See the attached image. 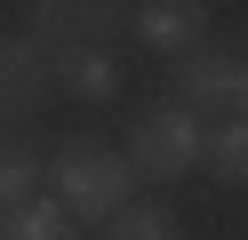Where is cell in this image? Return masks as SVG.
I'll return each instance as SVG.
<instances>
[{
	"mask_svg": "<svg viewBox=\"0 0 248 240\" xmlns=\"http://www.w3.org/2000/svg\"><path fill=\"white\" fill-rule=\"evenodd\" d=\"M48 176H56V200L72 208L80 224H112L128 208V184H136V160L104 136H64L48 152Z\"/></svg>",
	"mask_w": 248,
	"mask_h": 240,
	"instance_id": "6da1fadb",
	"label": "cell"
},
{
	"mask_svg": "<svg viewBox=\"0 0 248 240\" xmlns=\"http://www.w3.org/2000/svg\"><path fill=\"white\" fill-rule=\"evenodd\" d=\"M200 152H208V128L184 104H152V112H136V128H128V160L152 184H184V176L200 168Z\"/></svg>",
	"mask_w": 248,
	"mask_h": 240,
	"instance_id": "7a4b0ae2",
	"label": "cell"
},
{
	"mask_svg": "<svg viewBox=\"0 0 248 240\" xmlns=\"http://www.w3.org/2000/svg\"><path fill=\"white\" fill-rule=\"evenodd\" d=\"M136 40L152 48V56H192V48H208V0H136L128 8Z\"/></svg>",
	"mask_w": 248,
	"mask_h": 240,
	"instance_id": "3957f363",
	"label": "cell"
},
{
	"mask_svg": "<svg viewBox=\"0 0 248 240\" xmlns=\"http://www.w3.org/2000/svg\"><path fill=\"white\" fill-rule=\"evenodd\" d=\"M232 96H240V56H224V48H192V56H176L168 104H184V112H224Z\"/></svg>",
	"mask_w": 248,
	"mask_h": 240,
	"instance_id": "277c9868",
	"label": "cell"
},
{
	"mask_svg": "<svg viewBox=\"0 0 248 240\" xmlns=\"http://www.w3.org/2000/svg\"><path fill=\"white\" fill-rule=\"evenodd\" d=\"M120 16H128L120 0H32V40H40V48L56 56V48L104 40V32L120 24Z\"/></svg>",
	"mask_w": 248,
	"mask_h": 240,
	"instance_id": "5b68a950",
	"label": "cell"
},
{
	"mask_svg": "<svg viewBox=\"0 0 248 240\" xmlns=\"http://www.w3.org/2000/svg\"><path fill=\"white\" fill-rule=\"evenodd\" d=\"M48 88L56 96H80V104H104V96H120V56L104 40L56 48V56H48Z\"/></svg>",
	"mask_w": 248,
	"mask_h": 240,
	"instance_id": "8992f818",
	"label": "cell"
},
{
	"mask_svg": "<svg viewBox=\"0 0 248 240\" xmlns=\"http://www.w3.org/2000/svg\"><path fill=\"white\" fill-rule=\"evenodd\" d=\"M48 96V48L40 40H0V120H16Z\"/></svg>",
	"mask_w": 248,
	"mask_h": 240,
	"instance_id": "52a82bcc",
	"label": "cell"
},
{
	"mask_svg": "<svg viewBox=\"0 0 248 240\" xmlns=\"http://www.w3.org/2000/svg\"><path fill=\"white\" fill-rule=\"evenodd\" d=\"M40 176H48V152L32 136H16V128H0V216L40 200Z\"/></svg>",
	"mask_w": 248,
	"mask_h": 240,
	"instance_id": "ba28073f",
	"label": "cell"
},
{
	"mask_svg": "<svg viewBox=\"0 0 248 240\" xmlns=\"http://www.w3.org/2000/svg\"><path fill=\"white\" fill-rule=\"evenodd\" d=\"M0 240H80V216L56 192H40V200H24V208L0 216Z\"/></svg>",
	"mask_w": 248,
	"mask_h": 240,
	"instance_id": "9c48e42d",
	"label": "cell"
},
{
	"mask_svg": "<svg viewBox=\"0 0 248 240\" xmlns=\"http://www.w3.org/2000/svg\"><path fill=\"white\" fill-rule=\"evenodd\" d=\"M200 168H208L224 192H248V120H240V112L208 128V152H200Z\"/></svg>",
	"mask_w": 248,
	"mask_h": 240,
	"instance_id": "30bf717a",
	"label": "cell"
},
{
	"mask_svg": "<svg viewBox=\"0 0 248 240\" xmlns=\"http://www.w3.org/2000/svg\"><path fill=\"white\" fill-rule=\"evenodd\" d=\"M112 240H184V224L168 216L160 200H128V208L112 216Z\"/></svg>",
	"mask_w": 248,
	"mask_h": 240,
	"instance_id": "8fae6325",
	"label": "cell"
},
{
	"mask_svg": "<svg viewBox=\"0 0 248 240\" xmlns=\"http://www.w3.org/2000/svg\"><path fill=\"white\" fill-rule=\"evenodd\" d=\"M232 112H240V120H248V64H240V96H232Z\"/></svg>",
	"mask_w": 248,
	"mask_h": 240,
	"instance_id": "7c38bea8",
	"label": "cell"
}]
</instances>
